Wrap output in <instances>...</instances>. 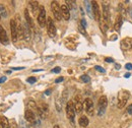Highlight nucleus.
<instances>
[{
    "instance_id": "nucleus-23",
    "label": "nucleus",
    "mask_w": 132,
    "mask_h": 128,
    "mask_svg": "<svg viewBox=\"0 0 132 128\" xmlns=\"http://www.w3.org/2000/svg\"><path fill=\"white\" fill-rule=\"evenodd\" d=\"M0 16L3 17V18H6L8 16V13H7V10H6L5 6L2 5V4H0Z\"/></svg>"
},
{
    "instance_id": "nucleus-6",
    "label": "nucleus",
    "mask_w": 132,
    "mask_h": 128,
    "mask_svg": "<svg viewBox=\"0 0 132 128\" xmlns=\"http://www.w3.org/2000/svg\"><path fill=\"white\" fill-rule=\"evenodd\" d=\"M74 108H75V113L80 114L83 110V101L81 96H75L74 98Z\"/></svg>"
},
{
    "instance_id": "nucleus-30",
    "label": "nucleus",
    "mask_w": 132,
    "mask_h": 128,
    "mask_svg": "<svg viewBox=\"0 0 132 128\" xmlns=\"http://www.w3.org/2000/svg\"><path fill=\"white\" fill-rule=\"evenodd\" d=\"M27 81H28L29 83H35V82L37 81V78L34 77V76H32V77H29V78L27 79Z\"/></svg>"
},
{
    "instance_id": "nucleus-32",
    "label": "nucleus",
    "mask_w": 132,
    "mask_h": 128,
    "mask_svg": "<svg viewBox=\"0 0 132 128\" xmlns=\"http://www.w3.org/2000/svg\"><path fill=\"white\" fill-rule=\"evenodd\" d=\"M60 71H61V68H60V67H58V66H57V67H55L54 69H52V72H53V73H59Z\"/></svg>"
},
{
    "instance_id": "nucleus-12",
    "label": "nucleus",
    "mask_w": 132,
    "mask_h": 128,
    "mask_svg": "<svg viewBox=\"0 0 132 128\" xmlns=\"http://www.w3.org/2000/svg\"><path fill=\"white\" fill-rule=\"evenodd\" d=\"M0 43H2L4 45H8V43H9V39L7 37L6 31L2 26H0Z\"/></svg>"
},
{
    "instance_id": "nucleus-5",
    "label": "nucleus",
    "mask_w": 132,
    "mask_h": 128,
    "mask_svg": "<svg viewBox=\"0 0 132 128\" xmlns=\"http://www.w3.org/2000/svg\"><path fill=\"white\" fill-rule=\"evenodd\" d=\"M107 106H108V99H107V97L102 96L99 100V112H98L99 116H102L105 113Z\"/></svg>"
},
{
    "instance_id": "nucleus-10",
    "label": "nucleus",
    "mask_w": 132,
    "mask_h": 128,
    "mask_svg": "<svg viewBox=\"0 0 132 128\" xmlns=\"http://www.w3.org/2000/svg\"><path fill=\"white\" fill-rule=\"evenodd\" d=\"M92 7H93V14H94V18L100 21L101 20V11H100L99 4L97 1H92Z\"/></svg>"
},
{
    "instance_id": "nucleus-33",
    "label": "nucleus",
    "mask_w": 132,
    "mask_h": 128,
    "mask_svg": "<svg viewBox=\"0 0 132 128\" xmlns=\"http://www.w3.org/2000/svg\"><path fill=\"white\" fill-rule=\"evenodd\" d=\"M130 124H131V121H127V122H125V123H124V124H123L120 128H128Z\"/></svg>"
},
{
    "instance_id": "nucleus-16",
    "label": "nucleus",
    "mask_w": 132,
    "mask_h": 128,
    "mask_svg": "<svg viewBox=\"0 0 132 128\" xmlns=\"http://www.w3.org/2000/svg\"><path fill=\"white\" fill-rule=\"evenodd\" d=\"M24 17H26V22H27V25H28L31 29H34L33 19H32V17H31V15H30V12H29L28 9L24 10Z\"/></svg>"
},
{
    "instance_id": "nucleus-25",
    "label": "nucleus",
    "mask_w": 132,
    "mask_h": 128,
    "mask_svg": "<svg viewBox=\"0 0 132 128\" xmlns=\"http://www.w3.org/2000/svg\"><path fill=\"white\" fill-rule=\"evenodd\" d=\"M100 27H101V31L104 33H106V31H107V29H108V26H107V23L106 22H102V21H100Z\"/></svg>"
},
{
    "instance_id": "nucleus-17",
    "label": "nucleus",
    "mask_w": 132,
    "mask_h": 128,
    "mask_svg": "<svg viewBox=\"0 0 132 128\" xmlns=\"http://www.w3.org/2000/svg\"><path fill=\"white\" fill-rule=\"evenodd\" d=\"M84 6H85V10H86V13L88 14L89 17H94L93 14V7H92V1H84Z\"/></svg>"
},
{
    "instance_id": "nucleus-9",
    "label": "nucleus",
    "mask_w": 132,
    "mask_h": 128,
    "mask_svg": "<svg viewBox=\"0 0 132 128\" xmlns=\"http://www.w3.org/2000/svg\"><path fill=\"white\" fill-rule=\"evenodd\" d=\"M84 109H85L86 113L89 116H93L94 115V110H95L94 109V102L89 98H87V99L84 100Z\"/></svg>"
},
{
    "instance_id": "nucleus-34",
    "label": "nucleus",
    "mask_w": 132,
    "mask_h": 128,
    "mask_svg": "<svg viewBox=\"0 0 132 128\" xmlns=\"http://www.w3.org/2000/svg\"><path fill=\"white\" fill-rule=\"evenodd\" d=\"M125 68L127 69V70H132V64L131 63H127L125 65Z\"/></svg>"
},
{
    "instance_id": "nucleus-31",
    "label": "nucleus",
    "mask_w": 132,
    "mask_h": 128,
    "mask_svg": "<svg viewBox=\"0 0 132 128\" xmlns=\"http://www.w3.org/2000/svg\"><path fill=\"white\" fill-rule=\"evenodd\" d=\"M18 127H19V128H27L26 124H24V121H23L22 119H20V122H19V125H18Z\"/></svg>"
},
{
    "instance_id": "nucleus-1",
    "label": "nucleus",
    "mask_w": 132,
    "mask_h": 128,
    "mask_svg": "<svg viewBox=\"0 0 132 128\" xmlns=\"http://www.w3.org/2000/svg\"><path fill=\"white\" fill-rule=\"evenodd\" d=\"M75 108H74V103L72 101H68L66 103V116H67V119L71 122V124L74 126L75 122Z\"/></svg>"
},
{
    "instance_id": "nucleus-43",
    "label": "nucleus",
    "mask_w": 132,
    "mask_h": 128,
    "mask_svg": "<svg viewBox=\"0 0 132 128\" xmlns=\"http://www.w3.org/2000/svg\"><path fill=\"white\" fill-rule=\"evenodd\" d=\"M38 71H43V69H34L33 72H38Z\"/></svg>"
},
{
    "instance_id": "nucleus-24",
    "label": "nucleus",
    "mask_w": 132,
    "mask_h": 128,
    "mask_svg": "<svg viewBox=\"0 0 132 128\" xmlns=\"http://www.w3.org/2000/svg\"><path fill=\"white\" fill-rule=\"evenodd\" d=\"M29 5L32 7V11L33 12H36L38 10V8H39V2L38 1H30Z\"/></svg>"
},
{
    "instance_id": "nucleus-44",
    "label": "nucleus",
    "mask_w": 132,
    "mask_h": 128,
    "mask_svg": "<svg viewBox=\"0 0 132 128\" xmlns=\"http://www.w3.org/2000/svg\"><path fill=\"white\" fill-rule=\"evenodd\" d=\"M124 76H125L126 78H129V77H130V73H126V74H125Z\"/></svg>"
},
{
    "instance_id": "nucleus-28",
    "label": "nucleus",
    "mask_w": 132,
    "mask_h": 128,
    "mask_svg": "<svg viewBox=\"0 0 132 128\" xmlns=\"http://www.w3.org/2000/svg\"><path fill=\"white\" fill-rule=\"evenodd\" d=\"M9 128H18V126L16 125V123H15V121H14V120H11V121H10Z\"/></svg>"
},
{
    "instance_id": "nucleus-45",
    "label": "nucleus",
    "mask_w": 132,
    "mask_h": 128,
    "mask_svg": "<svg viewBox=\"0 0 132 128\" xmlns=\"http://www.w3.org/2000/svg\"><path fill=\"white\" fill-rule=\"evenodd\" d=\"M115 66H116V69H120V68H121V66H120L119 64H116Z\"/></svg>"
},
{
    "instance_id": "nucleus-35",
    "label": "nucleus",
    "mask_w": 132,
    "mask_h": 128,
    "mask_svg": "<svg viewBox=\"0 0 132 128\" xmlns=\"http://www.w3.org/2000/svg\"><path fill=\"white\" fill-rule=\"evenodd\" d=\"M127 112H128V114H131L132 115V104H130V105L127 107Z\"/></svg>"
},
{
    "instance_id": "nucleus-21",
    "label": "nucleus",
    "mask_w": 132,
    "mask_h": 128,
    "mask_svg": "<svg viewBox=\"0 0 132 128\" xmlns=\"http://www.w3.org/2000/svg\"><path fill=\"white\" fill-rule=\"evenodd\" d=\"M28 107H29V109L30 110H32V111H36V113H37V111H38V106H37V104H36V102L34 101V100H29L28 101Z\"/></svg>"
},
{
    "instance_id": "nucleus-42",
    "label": "nucleus",
    "mask_w": 132,
    "mask_h": 128,
    "mask_svg": "<svg viewBox=\"0 0 132 128\" xmlns=\"http://www.w3.org/2000/svg\"><path fill=\"white\" fill-rule=\"evenodd\" d=\"M129 14H130V17H131V19H132V7L129 8Z\"/></svg>"
},
{
    "instance_id": "nucleus-14",
    "label": "nucleus",
    "mask_w": 132,
    "mask_h": 128,
    "mask_svg": "<svg viewBox=\"0 0 132 128\" xmlns=\"http://www.w3.org/2000/svg\"><path fill=\"white\" fill-rule=\"evenodd\" d=\"M120 46H121V49L122 50H130L132 48V42L129 38H126V39H123L120 43Z\"/></svg>"
},
{
    "instance_id": "nucleus-26",
    "label": "nucleus",
    "mask_w": 132,
    "mask_h": 128,
    "mask_svg": "<svg viewBox=\"0 0 132 128\" xmlns=\"http://www.w3.org/2000/svg\"><path fill=\"white\" fill-rule=\"evenodd\" d=\"M80 79L82 80L83 82H89L90 81V78H89V76L88 75H81V77H80Z\"/></svg>"
},
{
    "instance_id": "nucleus-18",
    "label": "nucleus",
    "mask_w": 132,
    "mask_h": 128,
    "mask_svg": "<svg viewBox=\"0 0 132 128\" xmlns=\"http://www.w3.org/2000/svg\"><path fill=\"white\" fill-rule=\"evenodd\" d=\"M122 23H123V19H122V16L119 14V15L117 16V18H116L115 25H114L115 31H117V32H119V31H120V29H121V27H122Z\"/></svg>"
},
{
    "instance_id": "nucleus-40",
    "label": "nucleus",
    "mask_w": 132,
    "mask_h": 128,
    "mask_svg": "<svg viewBox=\"0 0 132 128\" xmlns=\"http://www.w3.org/2000/svg\"><path fill=\"white\" fill-rule=\"evenodd\" d=\"M105 60H106V62H109V63H110V62H114V60H113L112 58H106Z\"/></svg>"
},
{
    "instance_id": "nucleus-46",
    "label": "nucleus",
    "mask_w": 132,
    "mask_h": 128,
    "mask_svg": "<svg viewBox=\"0 0 132 128\" xmlns=\"http://www.w3.org/2000/svg\"><path fill=\"white\" fill-rule=\"evenodd\" d=\"M53 128H60V126H59V125H57V124H56V125H54V127Z\"/></svg>"
},
{
    "instance_id": "nucleus-3",
    "label": "nucleus",
    "mask_w": 132,
    "mask_h": 128,
    "mask_svg": "<svg viewBox=\"0 0 132 128\" xmlns=\"http://www.w3.org/2000/svg\"><path fill=\"white\" fill-rule=\"evenodd\" d=\"M38 23L41 28H44L47 25V17H46V10L44 6H40L39 14H38Z\"/></svg>"
},
{
    "instance_id": "nucleus-29",
    "label": "nucleus",
    "mask_w": 132,
    "mask_h": 128,
    "mask_svg": "<svg viewBox=\"0 0 132 128\" xmlns=\"http://www.w3.org/2000/svg\"><path fill=\"white\" fill-rule=\"evenodd\" d=\"M78 30H79V31H80V33H81V34H83L84 36H87V34H86V32H85V29L83 28L81 25H79V27H78Z\"/></svg>"
},
{
    "instance_id": "nucleus-2",
    "label": "nucleus",
    "mask_w": 132,
    "mask_h": 128,
    "mask_svg": "<svg viewBox=\"0 0 132 128\" xmlns=\"http://www.w3.org/2000/svg\"><path fill=\"white\" fill-rule=\"evenodd\" d=\"M51 9L52 12L54 14V17L57 20H61L62 19V14H61V7L59 6L57 1H52L51 2Z\"/></svg>"
},
{
    "instance_id": "nucleus-4",
    "label": "nucleus",
    "mask_w": 132,
    "mask_h": 128,
    "mask_svg": "<svg viewBox=\"0 0 132 128\" xmlns=\"http://www.w3.org/2000/svg\"><path fill=\"white\" fill-rule=\"evenodd\" d=\"M46 27H47V33H48L50 38H55V36H56V27H55L54 21H53V19L51 17L47 18Z\"/></svg>"
},
{
    "instance_id": "nucleus-47",
    "label": "nucleus",
    "mask_w": 132,
    "mask_h": 128,
    "mask_svg": "<svg viewBox=\"0 0 132 128\" xmlns=\"http://www.w3.org/2000/svg\"><path fill=\"white\" fill-rule=\"evenodd\" d=\"M0 18H1V16H0Z\"/></svg>"
},
{
    "instance_id": "nucleus-8",
    "label": "nucleus",
    "mask_w": 132,
    "mask_h": 128,
    "mask_svg": "<svg viewBox=\"0 0 132 128\" xmlns=\"http://www.w3.org/2000/svg\"><path fill=\"white\" fill-rule=\"evenodd\" d=\"M10 32H11V39H12V41L14 43L17 42L18 33H17V26H16L15 19H11L10 20Z\"/></svg>"
},
{
    "instance_id": "nucleus-36",
    "label": "nucleus",
    "mask_w": 132,
    "mask_h": 128,
    "mask_svg": "<svg viewBox=\"0 0 132 128\" xmlns=\"http://www.w3.org/2000/svg\"><path fill=\"white\" fill-rule=\"evenodd\" d=\"M81 26H82L83 28H84V29H85V28H86V26H87V23H86V21H85V19H81Z\"/></svg>"
},
{
    "instance_id": "nucleus-19",
    "label": "nucleus",
    "mask_w": 132,
    "mask_h": 128,
    "mask_svg": "<svg viewBox=\"0 0 132 128\" xmlns=\"http://www.w3.org/2000/svg\"><path fill=\"white\" fill-rule=\"evenodd\" d=\"M78 123H79V125H80L81 127H86V126L88 125V123H89L88 118H87L86 116H81V117L79 118V120H78Z\"/></svg>"
},
{
    "instance_id": "nucleus-15",
    "label": "nucleus",
    "mask_w": 132,
    "mask_h": 128,
    "mask_svg": "<svg viewBox=\"0 0 132 128\" xmlns=\"http://www.w3.org/2000/svg\"><path fill=\"white\" fill-rule=\"evenodd\" d=\"M129 93L128 92H125L124 93V95L123 97L119 100V102H118V108L119 109H123L124 107H125V105H126V103H127V101H128V99H129Z\"/></svg>"
},
{
    "instance_id": "nucleus-41",
    "label": "nucleus",
    "mask_w": 132,
    "mask_h": 128,
    "mask_svg": "<svg viewBox=\"0 0 132 128\" xmlns=\"http://www.w3.org/2000/svg\"><path fill=\"white\" fill-rule=\"evenodd\" d=\"M51 92H52L51 90H47V91L45 92V95H46V96H49L50 94H51Z\"/></svg>"
},
{
    "instance_id": "nucleus-20",
    "label": "nucleus",
    "mask_w": 132,
    "mask_h": 128,
    "mask_svg": "<svg viewBox=\"0 0 132 128\" xmlns=\"http://www.w3.org/2000/svg\"><path fill=\"white\" fill-rule=\"evenodd\" d=\"M0 125H1V128H9V121L6 117L2 116L0 117Z\"/></svg>"
},
{
    "instance_id": "nucleus-11",
    "label": "nucleus",
    "mask_w": 132,
    "mask_h": 128,
    "mask_svg": "<svg viewBox=\"0 0 132 128\" xmlns=\"http://www.w3.org/2000/svg\"><path fill=\"white\" fill-rule=\"evenodd\" d=\"M24 118H26V120H27L30 124H35V123H36L37 117H36L35 113H34L32 110H30L29 108L26 109V111H24Z\"/></svg>"
},
{
    "instance_id": "nucleus-22",
    "label": "nucleus",
    "mask_w": 132,
    "mask_h": 128,
    "mask_svg": "<svg viewBox=\"0 0 132 128\" xmlns=\"http://www.w3.org/2000/svg\"><path fill=\"white\" fill-rule=\"evenodd\" d=\"M55 105H56L57 111H58V112H61L62 107H63V102H62V100L59 99V98H57V99H56V102H55Z\"/></svg>"
},
{
    "instance_id": "nucleus-38",
    "label": "nucleus",
    "mask_w": 132,
    "mask_h": 128,
    "mask_svg": "<svg viewBox=\"0 0 132 128\" xmlns=\"http://www.w3.org/2000/svg\"><path fill=\"white\" fill-rule=\"evenodd\" d=\"M11 69H13V70H22V69H24V67H12Z\"/></svg>"
},
{
    "instance_id": "nucleus-7",
    "label": "nucleus",
    "mask_w": 132,
    "mask_h": 128,
    "mask_svg": "<svg viewBox=\"0 0 132 128\" xmlns=\"http://www.w3.org/2000/svg\"><path fill=\"white\" fill-rule=\"evenodd\" d=\"M103 17H104L106 23L110 22V19H111V16H110V5L106 1L103 2Z\"/></svg>"
},
{
    "instance_id": "nucleus-27",
    "label": "nucleus",
    "mask_w": 132,
    "mask_h": 128,
    "mask_svg": "<svg viewBox=\"0 0 132 128\" xmlns=\"http://www.w3.org/2000/svg\"><path fill=\"white\" fill-rule=\"evenodd\" d=\"M95 69H96V70H98V71H100V72H102V73H105V72H106V70H105V69H104L103 67L99 66V65L95 66Z\"/></svg>"
},
{
    "instance_id": "nucleus-37",
    "label": "nucleus",
    "mask_w": 132,
    "mask_h": 128,
    "mask_svg": "<svg viewBox=\"0 0 132 128\" xmlns=\"http://www.w3.org/2000/svg\"><path fill=\"white\" fill-rule=\"evenodd\" d=\"M7 79V77L6 76H2V77H0V83H3V82H5Z\"/></svg>"
},
{
    "instance_id": "nucleus-13",
    "label": "nucleus",
    "mask_w": 132,
    "mask_h": 128,
    "mask_svg": "<svg viewBox=\"0 0 132 128\" xmlns=\"http://www.w3.org/2000/svg\"><path fill=\"white\" fill-rule=\"evenodd\" d=\"M60 7H61V14H62V18H64L65 20H69V19H70V9H69V7H68L66 4L61 5Z\"/></svg>"
},
{
    "instance_id": "nucleus-39",
    "label": "nucleus",
    "mask_w": 132,
    "mask_h": 128,
    "mask_svg": "<svg viewBox=\"0 0 132 128\" xmlns=\"http://www.w3.org/2000/svg\"><path fill=\"white\" fill-rule=\"evenodd\" d=\"M63 80H64L63 77H59V78H57V79L55 80V82H56V83H58V82H61V81H63Z\"/></svg>"
}]
</instances>
